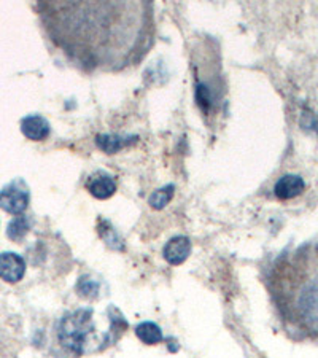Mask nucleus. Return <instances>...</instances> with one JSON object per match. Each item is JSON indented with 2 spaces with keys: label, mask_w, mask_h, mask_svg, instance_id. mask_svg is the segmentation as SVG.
Here are the masks:
<instances>
[{
  "label": "nucleus",
  "mask_w": 318,
  "mask_h": 358,
  "mask_svg": "<svg viewBox=\"0 0 318 358\" xmlns=\"http://www.w3.org/2000/svg\"><path fill=\"white\" fill-rule=\"evenodd\" d=\"M51 42L85 71L137 66L153 45L152 0H37Z\"/></svg>",
  "instance_id": "1"
},
{
  "label": "nucleus",
  "mask_w": 318,
  "mask_h": 358,
  "mask_svg": "<svg viewBox=\"0 0 318 358\" xmlns=\"http://www.w3.org/2000/svg\"><path fill=\"white\" fill-rule=\"evenodd\" d=\"M191 67L194 73L196 103L205 123L212 126L222 112L224 102V80L222 57L215 40L198 38L191 53Z\"/></svg>",
  "instance_id": "2"
},
{
  "label": "nucleus",
  "mask_w": 318,
  "mask_h": 358,
  "mask_svg": "<svg viewBox=\"0 0 318 358\" xmlns=\"http://www.w3.org/2000/svg\"><path fill=\"white\" fill-rule=\"evenodd\" d=\"M92 309H80L67 314L57 328V339L62 348L77 355L106 350L120 339L110 331H99Z\"/></svg>",
  "instance_id": "3"
},
{
  "label": "nucleus",
  "mask_w": 318,
  "mask_h": 358,
  "mask_svg": "<svg viewBox=\"0 0 318 358\" xmlns=\"http://www.w3.org/2000/svg\"><path fill=\"white\" fill-rule=\"evenodd\" d=\"M29 201H31V193L21 178L0 189V209L11 215H21L29 207Z\"/></svg>",
  "instance_id": "4"
},
{
  "label": "nucleus",
  "mask_w": 318,
  "mask_h": 358,
  "mask_svg": "<svg viewBox=\"0 0 318 358\" xmlns=\"http://www.w3.org/2000/svg\"><path fill=\"white\" fill-rule=\"evenodd\" d=\"M26 274L24 258L13 252L0 253V279L7 284H18Z\"/></svg>",
  "instance_id": "5"
},
{
  "label": "nucleus",
  "mask_w": 318,
  "mask_h": 358,
  "mask_svg": "<svg viewBox=\"0 0 318 358\" xmlns=\"http://www.w3.org/2000/svg\"><path fill=\"white\" fill-rule=\"evenodd\" d=\"M304 189H305V182L303 177L294 176V174H287L277 180L274 187V194L275 198L280 201H290L303 194Z\"/></svg>",
  "instance_id": "6"
},
{
  "label": "nucleus",
  "mask_w": 318,
  "mask_h": 358,
  "mask_svg": "<svg viewBox=\"0 0 318 358\" xmlns=\"http://www.w3.org/2000/svg\"><path fill=\"white\" fill-rule=\"evenodd\" d=\"M191 255V241L187 236H175L169 242H167L163 257L172 266H178V264L185 263Z\"/></svg>",
  "instance_id": "7"
},
{
  "label": "nucleus",
  "mask_w": 318,
  "mask_h": 358,
  "mask_svg": "<svg viewBox=\"0 0 318 358\" xmlns=\"http://www.w3.org/2000/svg\"><path fill=\"white\" fill-rule=\"evenodd\" d=\"M88 192L97 199H108L117 193L118 185L115 182L113 177H110L106 172H97V174L91 176L86 183Z\"/></svg>",
  "instance_id": "8"
},
{
  "label": "nucleus",
  "mask_w": 318,
  "mask_h": 358,
  "mask_svg": "<svg viewBox=\"0 0 318 358\" xmlns=\"http://www.w3.org/2000/svg\"><path fill=\"white\" fill-rule=\"evenodd\" d=\"M50 123L40 115H29L21 120V132L29 141L42 142L50 136Z\"/></svg>",
  "instance_id": "9"
},
{
  "label": "nucleus",
  "mask_w": 318,
  "mask_h": 358,
  "mask_svg": "<svg viewBox=\"0 0 318 358\" xmlns=\"http://www.w3.org/2000/svg\"><path fill=\"white\" fill-rule=\"evenodd\" d=\"M136 142H137V137H134V136L123 137V136H117V134H101L96 137V145L99 147L102 152H106L107 155L118 153L120 150L129 147Z\"/></svg>",
  "instance_id": "10"
},
{
  "label": "nucleus",
  "mask_w": 318,
  "mask_h": 358,
  "mask_svg": "<svg viewBox=\"0 0 318 358\" xmlns=\"http://www.w3.org/2000/svg\"><path fill=\"white\" fill-rule=\"evenodd\" d=\"M136 334L137 338L148 345L159 344L163 341V333H161V328L153 322H142L136 327Z\"/></svg>",
  "instance_id": "11"
},
{
  "label": "nucleus",
  "mask_w": 318,
  "mask_h": 358,
  "mask_svg": "<svg viewBox=\"0 0 318 358\" xmlns=\"http://www.w3.org/2000/svg\"><path fill=\"white\" fill-rule=\"evenodd\" d=\"M173 193H175V187H173V185H166V187L156 189V192L150 196L148 204L156 210L164 209V207L172 201Z\"/></svg>",
  "instance_id": "12"
},
{
  "label": "nucleus",
  "mask_w": 318,
  "mask_h": 358,
  "mask_svg": "<svg viewBox=\"0 0 318 358\" xmlns=\"http://www.w3.org/2000/svg\"><path fill=\"white\" fill-rule=\"evenodd\" d=\"M29 229H31V223L26 217H16L13 222L8 224V229H7V236L15 242H20L24 236L29 233Z\"/></svg>",
  "instance_id": "13"
}]
</instances>
